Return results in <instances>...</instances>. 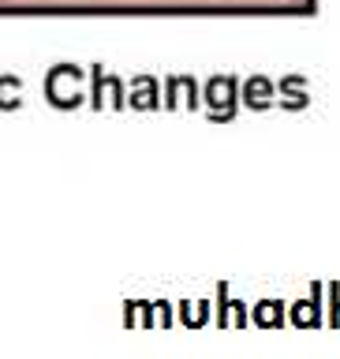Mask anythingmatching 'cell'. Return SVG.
Segmentation results:
<instances>
[{
	"mask_svg": "<svg viewBox=\"0 0 340 359\" xmlns=\"http://www.w3.org/2000/svg\"><path fill=\"white\" fill-rule=\"evenodd\" d=\"M0 4H11V0H0Z\"/></svg>",
	"mask_w": 340,
	"mask_h": 359,
	"instance_id": "6da1fadb",
	"label": "cell"
}]
</instances>
